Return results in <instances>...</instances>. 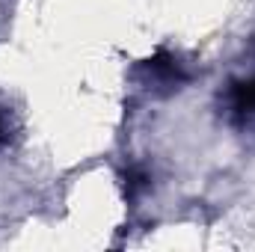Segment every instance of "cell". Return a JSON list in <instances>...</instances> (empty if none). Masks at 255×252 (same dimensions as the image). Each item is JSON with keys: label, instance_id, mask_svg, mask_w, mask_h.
<instances>
[{"label": "cell", "instance_id": "cell-4", "mask_svg": "<svg viewBox=\"0 0 255 252\" xmlns=\"http://www.w3.org/2000/svg\"><path fill=\"white\" fill-rule=\"evenodd\" d=\"M6 139H9V127H6V116H3V110H0V148L6 145Z\"/></svg>", "mask_w": 255, "mask_h": 252}, {"label": "cell", "instance_id": "cell-2", "mask_svg": "<svg viewBox=\"0 0 255 252\" xmlns=\"http://www.w3.org/2000/svg\"><path fill=\"white\" fill-rule=\"evenodd\" d=\"M223 113L238 130H255V74L229 80L223 92Z\"/></svg>", "mask_w": 255, "mask_h": 252}, {"label": "cell", "instance_id": "cell-3", "mask_svg": "<svg viewBox=\"0 0 255 252\" xmlns=\"http://www.w3.org/2000/svg\"><path fill=\"white\" fill-rule=\"evenodd\" d=\"M122 187H125V199H136L142 190L148 187V172L139 166H128L122 172Z\"/></svg>", "mask_w": 255, "mask_h": 252}, {"label": "cell", "instance_id": "cell-1", "mask_svg": "<svg viewBox=\"0 0 255 252\" xmlns=\"http://www.w3.org/2000/svg\"><path fill=\"white\" fill-rule=\"evenodd\" d=\"M136 77L154 95H172V92L184 89V83L190 80V74L184 71L181 60L175 54H169V51H157L148 60H142L139 68H136Z\"/></svg>", "mask_w": 255, "mask_h": 252}]
</instances>
